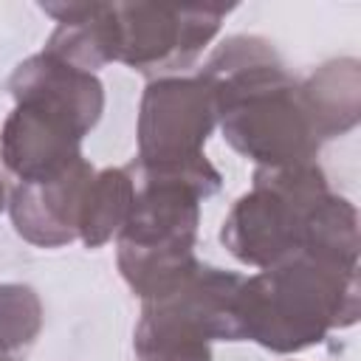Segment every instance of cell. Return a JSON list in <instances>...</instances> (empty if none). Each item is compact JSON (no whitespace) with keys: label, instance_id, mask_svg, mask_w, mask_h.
Returning a JSON list of instances; mask_svg holds the SVG:
<instances>
[{"label":"cell","instance_id":"14","mask_svg":"<svg viewBox=\"0 0 361 361\" xmlns=\"http://www.w3.org/2000/svg\"><path fill=\"white\" fill-rule=\"evenodd\" d=\"M6 209V186H3V178H0V212Z\"/></svg>","mask_w":361,"mask_h":361},{"label":"cell","instance_id":"12","mask_svg":"<svg viewBox=\"0 0 361 361\" xmlns=\"http://www.w3.org/2000/svg\"><path fill=\"white\" fill-rule=\"evenodd\" d=\"M135 197V183L127 166L96 169L79 209V240L87 248H102L121 231Z\"/></svg>","mask_w":361,"mask_h":361},{"label":"cell","instance_id":"8","mask_svg":"<svg viewBox=\"0 0 361 361\" xmlns=\"http://www.w3.org/2000/svg\"><path fill=\"white\" fill-rule=\"evenodd\" d=\"M217 127V107L209 85L195 76L149 79L138 104V155L149 169H189L206 158L203 147Z\"/></svg>","mask_w":361,"mask_h":361},{"label":"cell","instance_id":"1","mask_svg":"<svg viewBox=\"0 0 361 361\" xmlns=\"http://www.w3.org/2000/svg\"><path fill=\"white\" fill-rule=\"evenodd\" d=\"M217 107L226 144L257 166L316 161L327 144L319 121L276 48L254 34L226 37L197 71Z\"/></svg>","mask_w":361,"mask_h":361},{"label":"cell","instance_id":"10","mask_svg":"<svg viewBox=\"0 0 361 361\" xmlns=\"http://www.w3.org/2000/svg\"><path fill=\"white\" fill-rule=\"evenodd\" d=\"M39 8L56 23L42 48L45 54L90 73L116 62V3L62 0L39 3Z\"/></svg>","mask_w":361,"mask_h":361},{"label":"cell","instance_id":"5","mask_svg":"<svg viewBox=\"0 0 361 361\" xmlns=\"http://www.w3.org/2000/svg\"><path fill=\"white\" fill-rule=\"evenodd\" d=\"M127 169L135 197L116 234V262L127 288L147 299L200 262L195 257L200 203L220 192L223 178L212 161L189 169H149L130 161Z\"/></svg>","mask_w":361,"mask_h":361},{"label":"cell","instance_id":"9","mask_svg":"<svg viewBox=\"0 0 361 361\" xmlns=\"http://www.w3.org/2000/svg\"><path fill=\"white\" fill-rule=\"evenodd\" d=\"M93 172L90 161L82 158L59 178L17 183L6 203L14 231L37 248H62L79 240V209Z\"/></svg>","mask_w":361,"mask_h":361},{"label":"cell","instance_id":"13","mask_svg":"<svg viewBox=\"0 0 361 361\" xmlns=\"http://www.w3.org/2000/svg\"><path fill=\"white\" fill-rule=\"evenodd\" d=\"M42 330V299L31 285L0 282V353L14 355L37 341Z\"/></svg>","mask_w":361,"mask_h":361},{"label":"cell","instance_id":"11","mask_svg":"<svg viewBox=\"0 0 361 361\" xmlns=\"http://www.w3.org/2000/svg\"><path fill=\"white\" fill-rule=\"evenodd\" d=\"M305 99L319 121L324 141L350 133L361 116V62L341 56L319 65L302 79Z\"/></svg>","mask_w":361,"mask_h":361},{"label":"cell","instance_id":"15","mask_svg":"<svg viewBox=\"0 0 361 361\" xmlns=\"http://www.w3.org/2000/svg\"><path fill=\"white\" fill-rule=\"evenodd\" d=\"M0 361H11V358H8V355H3V353H0Z\"/></svg>","mask_w":361,"mask_h":361},{"label":"cell","instance_id":"2","mask_svg":"<svg viewBox=\"0 0 361 361\" xmlns=\"http://www.w3.org/2000/svg\"><path fill=\"white\" fill-rule=\"evenodd\" d=\"M220 243L237 262L257 271L299 251L358 259V212L330 189L316 161L257 166L251 189L223 220Z\"/></svg>","mask_w":361,"mask_h":361},{"label":"cell","instance_id":"6","mask_svg":"<svg viewBox=\"0 0 361 361\" xmlns=\"http://www.w3.org/2000/svg\"><path fill=\"white\" fill-rule=\"evenodd\" d=\"M243 276L197 262L172 285L141 299L135 361H212L214 341H234V293Z\"/></svg>","mask_w":361,"mask_h":361},{"label":"cell","instance_id":"4","mask_svg":"<svg viewBox=\"0 0 361 361\" xmlns=\"http://www.w3.org/2000/svg\"><path fill=\"white\" fill-rule=\"evenodd\" d=\"M8 90L14 110L0 130V158L17 183L51 180L76 166L85 135L104 113L99 76L39 51L11 71Z\"/></svg>","mask_w":361,"mask_h":361},{"label":"cell","instance_id":"3","mask_svg":"<svg viewBox=\"0 0 361 361\" xmlns=\"http://www.w3.org/2000/svg\"><path fill=\"white\" fill-rule=\"evenodd\" d=\"M234 341L290 355L322 344L361 316L358 259L299 251L243 276L234 293Z\"/></svg>","mask_w":361,"mask_h":361},{"label":"cell","instance_id":"7","mask_svg":"<svg viewBox=\"0 0 361 361\" xmlns=\"http://www.w3.org/2000/svg\"><path fill=\"white\" fill-rule=\"evenodd\" d=\"M234 6L116 3V62L161 79L192 68Z\"/></svg>","mask_w":361,"mask_h":361}]
</instances>
